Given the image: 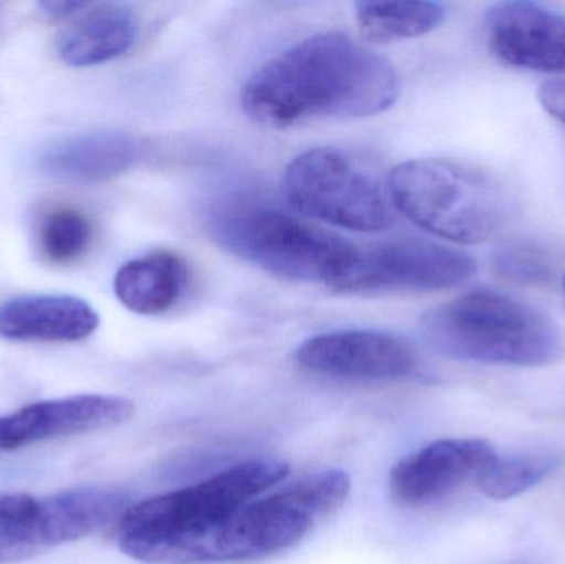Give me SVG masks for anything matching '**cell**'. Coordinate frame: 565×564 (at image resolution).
I'll return each instance as SVG.
<instances>
[{
    "label": "cell",
    "mask_w": 565,
    "mask_h": 564,
    "mask_svg": "<svg viewBox=\"0 0 565 564\" xmlns=\"http://www.w3.org/2000/svg\"><path fill=\"white\" fill-rule=\"evenodd\" d=\"M398 96L401 82L387 60L345 33L326 32L268 60L245 83L242 106L265 128L289 129L381 115Z\"/></svg>",
    "instance_id": "6da1fadb"
},
{
    "label": "cell",
    "mask_w": 565,
    "mask_h": 564,
    "mask_svg": "<svg viewBox=\"0 0 565 564\" xmlns=\"http://www.w3.org/2000/svg\"><path fill=\"white\" fill-rule=\"evenodd\" d=\"M422 334L441 357L494 366H547L564 348L550 317L494 290L468 291L427 311Z\"/></svg>",
    "instance_id": "7a4b0ae2"
},
{
    "label": "cell",
    "mask_w": 565,
    "mask_h": 564,
    "mask_svg": "<svg viewBox=\"0 0 565 564\" xmlns=\"http://www.w3.org/2000/svg\"><path fill=\"white\" fill-rule=\"evenodd\" d=\"M315 523L285 489L224 519L178 532L118 536V545L129 558L148 564L252 562L291 549Z\"/></svg>",
    "instance_id": "3957f363"
},
{
    "label": "cell",
    "mask_w": 565,
    "mask_h": 564,
    "mask_svg": "<svg viewBox=\"0 0 565 564\" xmlns=\"http://www.w3.org/2000/svg\"><path fill=\"white\" fill-rule=\"evenodd\" d=\"M395 211L428 234L457 244H481L507 221L510 201L498 179L451 159H414L392 169Z\"/></svg>",
    "instance_id": "277c9868"
},
{
    "label": "cell",
    "mask_w": 565,
    "mask_h": 564,
    "mask_svg": "<svg viewBox=\"0 0 565 564\" xmlns=\"http://www.w3.org/2000/svg\"><path fill=\"white\" fill-rule=\"evenodd\" d=\"M218 241L245 260L285 280L331 288L355 245L295 215L255 205H232L215 221Z\"/></svg>",
    "instance_id": "5b68a950"
},
{
    "label": "cell",
    "mask_w": 565,
    "mask_h": 564,
    "mask_svg": "<svg viewBox=\"0 0 565 564\" xmlns=\"http://www.w3.org/2000/svg\"><path fill=\"white\" fill-rule=\"evenodd\" d=\"M282 192L296 211L354 232H384L395 222L388 184L371 168L334 148L296 156L285 171Z\"/></svg>",
    "instance_id": "8992f818"
},
{
    "label": "cell",
    "mask_w": 565,
    "mask_h": 564,
    "mask_svg": "<svg viewBox=\"0 0 565 564\" xmlns=\"http://www.w3.org/2000/svg\"><path fill=\"white\" fill-rule=\"evenodd\" d=\"M289 472L291 467L282 460H247L195 486L129 506L119 519L118 536L178 532L224 519L274 489Z\"/></svg>",
    "instance_id": "52a82bcc"
},
{
    "label": "cell",
    "mask_w": 565,
    "mask_h": 564,
    "mask_svg": "<svg viewBox=\"0 0 565 564\" xmlns=\"http://www.w3.org/2000/svg\"><path fill=\"white\" fill-rule=\"evenodd\" d=\"M477 264L470 255L437 242L402 238L358 247L331 290L339 294L437 291L470 280Z\"/></svg>",
    "instance_id": "ba28073f"
},
{
    "label": "cell",
    "mask_w": 565,
    "mask_h": 564,
    "mask_svg": "<svg viewBox=\"0 0 565 564\" xmlns=\"http://www.w3.org/2000/svg\"><path fill=\"white\" fill-rule=\"evenodd\" d=\"M126 497L103 487H79L35 500L32 510L0 526V564L26 562L119 522Z\"/></svg>",
    "instance_id": "9c48e42d"
},
{
    "label": "cell",
    "mask_w": 565,
    "mask_h": 564,
    "mask_svg": "<svg viewBox=\"0 0 565 564\" xmlns=\"http://www.w3.org/2000/svg\"><path fill=\"white\" fill-rule=\"evenodd\" d=\"M131 400L109 394H78L40 401L0 416V450L23 449L45 440L113 429L135 416Z\"/></svg>",
    "instance_id": "30bf717a"
},
{
    "label": "cell",
    "mask_w": 565,
    "mask_h": 564,
    "mask_svg": "<svg viewBox=\"0 0 565 564\" xmlns=\"http://www.w3.org/2000/svg\"><path fill=\"white\" fill-rule=\"evenodd\" d=\"M306 370L345 380H394L417 368L414 347L397 334L345 330L309 338L296 351Z\"/></svg>",
    "instance_id": "8fae6325"
},
{
    "label": "cell",
    "mask_w": 565,
    "mask_h": 564,
    "mask_svg": "<svg viewBox=\"0 0 565 564\" xmlns=\"http://www.w3.org/2000/svg\"><path fill=\"white\" fill-rule=\"evenodd\" d=\"M498 456L484 439H444L408 454L392 467L391 493L408 507L438 502L475 480Z\"/></svg>",
    "instance_id": "7c38bea8"
},
{
    "label": "cell",
    "mask_w": 565,
    "mask_h": 564,
    "mask_svg": "<svg viewBox=\"0 0 565 564\" xmlns=\"http://www.w3.org/2000/svg\"><path fill=\"white\" fill-rule=\"evenodd\" d=\"M491 52L510 66L540 73L565 72V15L543 3L511 0L487 15Z\"/></svg>",
    "instance_id": "4fadbf2b"
},
{
    "label": "cell",
    "mask_w": 565,
    "mask_h": 564,
    "mask_svg": "<svg viewBox=\"0 0 565 564\" xmlns=\"http://www.w3.org/2000/svg\"><path fill=\"white\" fill-rule=\"evenodd\" d=\"M99 327L92 305L70 295H26L0 305V337L33 343H75Z\"/></svg>",
    "instance_id": "5bb4252c"
},
{
    "label": "cell",
    "mask_w": 565,
    "mask_h": 564,
    "mask_svg": "<svg viewBox=\"0 0 565 564\" xmlns=\"http://www.w3.org/2000/svg\"><path fill=\"white\" fill-rule=\"evenodd\" d=\"M141 155L135 136L122 131H89L46 146L39 156L43 174L60 181H108L132 168Z\"/></svg>",
    "instance_id": "9a60e30c"
},
{
    "label": "cell",
    "mask_w": 565,
    "mask_h": 564,
    "mask_svg": "<svg viewBox=\"0 0 565 564\" xmlns=\"http://www.w3.org/2000/svg\"><path fill=\"white\" fill-rule=\"evenodd\" d=\"M135 10L125 3H89L56 36V52L72 66L111 62L128 52L138 39Z\"/></svg>",
    "instance_id": "2e32d148"
},
{
    "label": "cell",
    "mask_w": 565,
    "mask_h": 564,
    "mask_svg": "<svg viewBox=\"0 0 565 564\" xmlns=\"http://www.w3.org/2000/svg\"><path fill=\"white\" fill-rule=\"evenodd\" d=\"M185 284V267L171 252L135 258L115 277L116 297L138 315H161L174 307Z\"/></svg>",
    "instance_id": "e0dca14e"
},
{
    "label": "cell",
    "mask_w": 565,
    "mask_h": 564,
    "mask_svg": "<svg viewBox=\"0 0 565 564\" xmlns=\"http://www.w3.org/2000/svg\"><path fill=\"white\" fill-rule=\"evenodd\" d=\"M359 32L377 43L401 42L430 33L444 22L447 10L438 2H358Z\"/></svg>",
    "instance_id": "ac0fdd59"
},
{
    "label": "cell",
    "mask_w": 565,
    "mask_h": 564,
    "mask_svg": "<svg viewBox=\"0 0 565 564\" xmlns=\"http://www.w3.org/2000/svg\"><path fill=\"white\" fill-rule=\"evenodd\" d=\"M556 447H531L508 456L494 457L493 462L477 479L478 489L488 499L510 500L530 492L556 472L563 462Z\"/></svg>",
    "instance_id": "d6986e66"
},
{
    "label": "cell",
    "mask_w": 565,
    "mask_h": 564,
    "mask_svg": "<svg viewBox=\"0 0 565 564\" xmlns=\"http://www.w3.org/2000/svg\"><path fill=\"white\" fill-rule=\"evenodd\" d=\"M92 237V222L76 209H53L40 221V252L52 264L66 265L78 260L89 247Z\"/></svg>",
    "instance_id": "ffe728a7"
},
{
    "label": "cell",
    "mask_w": 565,
    "mask_h": 564,
    "mask_svg": "<svg viewBox=\"0 0 565 564\" xmlns=\"http://www.w3.org/2000/svg\"><path fill=\"white\" fill-rule=\"evenodd\" d=\"M493 268L501 278L516 285L546 284L553 275L546 252L530 242H507L493 254Z\"/></svg>",
    "instance_id": "44dd1931"
},
{
    "label": "cell",
    "mask_w": 565,
    "mask_h": 564,
    "mask_svg": "<svg viewBox=\"0 0 565 564\" xmlns=\"http://www.w3.org/2000/svg\"><path fill=\"white\" fill-rule=\"evenodd\" d=\"M543 108L565 126V79H550L540 88Z\"/></svg>",
    "instance_id": "7402d4cb"
},
{
    "label": "cell",
    "mask_w": 565,
    "mask_h": 564,
    "mask_svg": "<svg viewBox=\"0 0 565 564\" xmlns=\"http://www.w3.org/2000/svg\"><path fill=\"white\" fill-rule=\"evenodd\" d=\"M35 499L26 493H6L0 496V526L22 519L32 510Z\"/></svg>",
    "instance_id": "603a6c76"
},
{
    "label": "cell",
    "mask_w": 565,
    "mask_h": 564,
    "mask_svg": "<svg viewBox=\"0 0 565 564\" xmlns=\"http://www.w3.org/2000/svg\"><path fill=\"white\" fill-rule=\"evenodd\" d=\"M88 6V2H68V0H46V2L39 3L40 9H42L46 15L55 17V19H63V17L82 13Z\"/></svg>",
    "instance_id": "cb8c5ba5"
},
{
    "label": "cell",
    "mask_w": 565,
    "mask_h": 564,
    "mask_svg": "<svg viewBox=\"0 0 565 564\" xmlns=\"http://www.w3.org/2000/svg\"><path fill=\"white\" fill-rule=\"evenodd\" d=\"M564 294H565V278H564Z\"/></svg>",
    "instance_id": "d4e9b609"
}]
</instances>
